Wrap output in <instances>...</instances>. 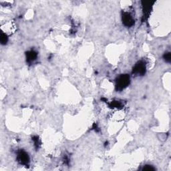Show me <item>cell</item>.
<instances>
[{"instance_id": "6da1fadb", "label": "cell", "mask_w": 171, "mask_h": 171, "mask_svg": "<svg viewBox=\"0 0 171 171\" xmlns=\"http://www.w3.org/2000/svg\"><path fill=\"white\" fill-rule=\"evenodd\" d=\"M130 80V76L128 74H122L120 76H118L116 84V90L119 91L124 90L129 85Z\"/></svg>"}, {"instance_id": "3957f363", "label": "cell", "mask_w": 171, "mask_h": 171, "mask_svg": "<svg viewBox=\"0 0 171 171\" xmlns=\"http://www.w3.org/2000/svg\"><path fill=\"white\" fill-rule=\"evenodd\" d=\"M122 24L126 28L133 27L134 24V19L129 12H124L122 16Z\"/></svg>"}, {"instance_id": "9c48e42d", "label": "cell", "mask_w": 171, "mask_h": 171, "mask_svg": "<svg viewBox=\"0 0 171 171\" xmlns=\"http://www.w3.org/2000/svg\"><path fill=\"white\" fill-rule=\"evenodd\" d=\"M156 169L154 167V166L152 165H149L146 164L145 166H143V168L142 169V170H147V171H150V170H155Z\"/></svg>"}, {"instance_id": "277c9868", "label": "cell", "mask_w": 171, "mask_h": 171, "mask_svg": "<svg viewBox=\"0 0 171 171\" xmlns=\"http://www.w3.org/2000/svg\"><path fill=\"white\" fill-rule=\"evenodd\" d=\"M17 160L21 164L26 166L29 163V156L26 152L24 151H20L17 153Z\"/></svg>"}, {"instance_id": "7a4b0ae2", "label": "cell", "mask_w": 171, "mask_h": 171, "mask_svg": "<svg viewBox=\"0 0 171 171\" xmlns=\"http://www.w3.org/2000/svg\"><path fill=\"white\" fill-rule=\"evenodd\" d=\"M146 71V64L143 61H140L135 64L133 69V74L136 76H142L145 74Z\"/></svg>"}, {"instance_id": "ba28073f", "label": "cell", "mask_w": 171, "mask_h": 171, "mask_svg": "<svg viewBox=\"0 0 171 171\" xmlns=\"http://www.w3.org/2000/svg\"><path fill=\"white\" fill-rule=\"evenodd\" d=\"M163 59L166 63H170L171 61V54L170 52H165L163 56Z\"/></svg>"}, {"instance_id": "5b68a950", "label": "cell", "mask_w": 171, "mask_h": 171, "mask_svg": "<svg viewBox=\"0 0 171 171\" xmlns=\"http://www.w3.org/2000/svg\"><path fill=\"white\" fill-rule=\"evenodd\" d=\"M26 60L28 63H33L34 61H36L38 58V53L34 50L28 51L25 54Z\"/></svg>"}, {"instance_id": "52a82bcc", "label": "cell", "mask_w": 171, "mask_h": 171, "mask_svg": "<svg viewBox=\"0 0 171 171\" xmlns=\"http://www.w3.org/2000/svg\"><path fill=\"white\" fill-rule=\"evenodd\" d=\"M0 40H1L2 45H6L8 41V38L7 35L4 33H2L1 36H0Z\"/></svg>"}, {"instance_id": "8992f818", "label": "cell", "mask_w": 171, "mask_h": 171, "mask_svg": "<svg viewBox=\"0 0 171 171\" xmlns=\"http://www.w3.org/2000/svg\"><path fill=\"white\" fill-rule=\"evenodd\" d=\"M153 3H154V2H143L142 7H143L144 17L148 16L149 14H150V11L152 9Z\"/></svg>"}]
</instances>
